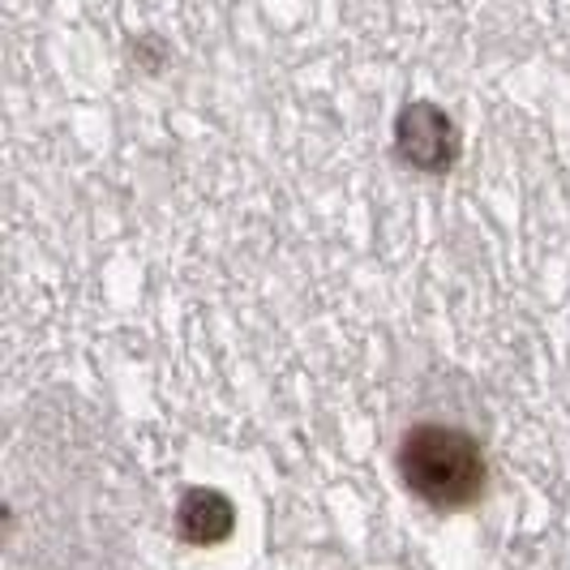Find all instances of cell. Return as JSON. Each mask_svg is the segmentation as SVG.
Here are the masks:
<instances>
[{
    "label": "cell",
    "instance_id": "1",
    "mask_svg": "<svg viewBox=\"0 0 570 570\" xmlns=\"http://www.w3.org/2000/svg\"><path fill=\"white\" fill-rule=\"evenodd\" d=\"M400 472L416 498L429 507L459 511L481 498L485 489V459L472 433L451 425H416L400 446Z\"/></svg>",
    "mask_w": 570,
    "mask_h": 570
},
{
    "label": "cell",
    "instance_id": "2",
    "mask_svg": "<svg viewBox=\"0 0 570 570\" xmlns=\"http://www.w3.org/2000/svg\"><path fill=\"white\" fill-rule=\"evenodd\" d=\"M395 150L416 171H446L459 159L455 120L433 104H412L395 125Z\"/></svg>",
    "mask_w": 570,
    "mask_h": 570
},
{
    "label": "cell",
    "instance_id": "3",
    "mask_svg": "<svg viewBox=\"0 0 570 570\" xmlns=\"http://www.w3.org/2000/svg\"><path fill=\"white\" fill-rule=\"evenodd\" d=\"M176 528L189 544H219L232 537L236 511L219 489H189L180 511H176Z\"/></svg>",
    "mask_w": 570,
    "mask_h": 570
}]
</instances>
